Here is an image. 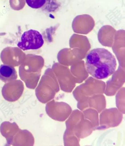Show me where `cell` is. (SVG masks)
I'll list each match as a JSON object with an SVG mask.
<instances>
[{"label": "cell", "instance_id": "3957f363", "mask_svg": "<svg viewBox=\"0 0 125 146\" xmlns=\"http://www.w3.org/2000/svg\"><path fill=\"white\" fill-rule=\"evenodd\" d=\"M17 78V73L13 67L6 64L0 66V80L8 82L15 80Z\"/></svg>", "mask_w": 125, "mask_h": 146}, {"label": "cell", "instance_id": "6da1fadb", "mask_svg": "<svg viewBox=\"0 0 125 146\" xmlns=\"http://www.w3.org/2000/svg\"><path fill=\"white\" fill-rule=\"evenodd\" d=\"M115 56L104 48H96L89 52L86 57V67L88 73L98 79L108 78L116 68Z\"/></svg>", "mask_w": 125, "mask_h": 146}, {"label": "cell", "instance_id": "277c9868", "mask_svg": "<svg viewBox=\"0 0 125 146\" xmlns=\"http://www.w3.org/2000/svg\"><path fill=\"white\" fill-rule=\"evenodd\" d=\"M27 5L33 9H41L45 6L49 0H25Z\"/></svg>", "mask_w": 125, "mask_h": 146}, {"label": "cell", "instance_id": "7a4b0ae2", "mask_svg": "<svg viewBox=\"0 0 125 146\" xmlns=\"http://www.w3.org/2000/svg\"><path fill=\"white\" fill-rule=\"evenodd\" d=\"M44 41L43 36L38 31L31 29L24 32L21 40L17 46L23 51L35 50L40 48L43 46Z\"/></svg>", "mask_w": 125, "mask_h": 146}]
</instances>
